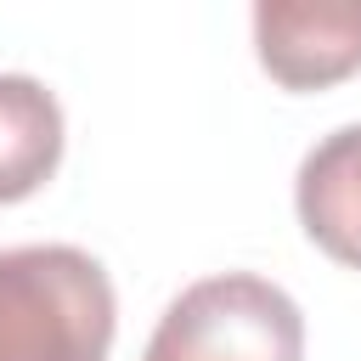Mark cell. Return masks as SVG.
Segmentation results:
<instances>
[{
	"label": "cell",
	"instance_id": "3",
	"mask_svg": "<svg viewBox=\"0 0 361 361\" xmlns=\"http://www.w3.org/2000/svg\"><path fill=\"white\" fill-rule=\"evenodd\" d=\"M254 56L282 90H327L361 73V0H259Z\"/></svg>",
	"mask_w": 361,
	"mask_h": 361
},
{
	"label": "cell",
	"instance_id": "5",
	"mask_svg": "<svg viewBox=\"0 0 361 361\" xmlns=\"http://www.w3.org/2000/svg\"><path fill=\"white\" fill-rule=\"evenodd\" d=\"M62 164V107L28 73H0V203L34 197Z\"/></svg>",
	"mask_w": 361,
	"mask_h": 361
},
{
	"label": "cell",
	"instance_id": "4",
	"mask_svg": "<svg viewBox=\"0 0 361 361\" xmlns=\"http://www.w3.org/2000/svg\"><path fill=\"white\" fill-rule=\"evenodd\" d=\"M293 209L305 237L327 259L361 271V124H344L305 152L293 180Z\"/></svg>",
	"mask_w": 361,
	"mask_h": 361
},
{
	"label": "cell",
	"instance_id": "1",
	"mask_svg": "<svg viewBox=\"0 0 361 361\" xmlns=\"http://www.w3.org/2000/svg\"><path fill=\"white\" fill-rule=\"evenodd\" d=\"M118 299L73 243L0 248V361H107Z\"/></svg>",
	"mask_w": 361,
	"mask_h": 361
},
{
	"label": "cell",
	"instance_id": "2",
	"mask_svg": "<svg viewBox=\"0 0 361 361\" xmlns=\"http://www.w3.org/2000/svg\"><path fill=\"white\" fill-rule=\"evenodd\" d=\"M141 361H305V316L276 282L220 271L169 299Z\"/></svg>",
	"mask_w": 361,
	"mask_h": 361
}]
</instances>
